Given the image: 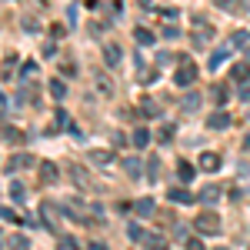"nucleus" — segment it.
<instances>
[{
  "mask_svg": "<svg viewBox=\"0 0 250 250\" xmlns=\"http://www.w3.org/2000/svg\"><path fill=\"white\" fill-rule=\"evenodd\" d=\"M173 80H177L180 87H190L193 80H197V63L184 57L180 63H177V70H173Z\"/></svg>",
  "mask_w": 250,
  "mask_h": 250,
  "instance_id": "obj_1",
  "label": "nucleus"
},
{
  "mask_svg": "<svg viewBox=\"0 0 250 250\" xmlns=\"http://www.w3.org/2000/svg\"><path fill=\"white\" fill-rule=\"evenodd\" d=\"M197 230L200 233H220V217H217L213 210L200 213V217H197Z\"/></svg>",
  "mask_w": 250,
  "mask_h": 250,
  "instance_id": "obj_2",
  "label": "nucleus"
},
{
  "mask_svg": "<svg viewBox=\"0 0 250 250\" xmlns=\"http://www.w3.org/2000/svg\"><path fill=\"white\" fill-rule=\"evenodd\" d=\"M207 127H210V130H227V127H230V114H227V110H213V114L207 117Z\"/></svg>",
  "mask_w": 250,
  "mask_h": 250,
  "instance_id": "obj_3",
  "label": "nucleus"
},
{
  "mask_svg": "<svg viewBox=\"0 0 250 250\" xmlns=\"http://www.w3.org/2000/svg\"><path fill=\"white\" fill-rule=\"evenodd\" d=\"M120 57H124V50H120L117 43H107V47H104V63H107V67H117Z\"/></svg>",
  "mask_w": 250,
  "mask_h": 250,
  "instance_id": "obj_4",
  "label": "nucleus"
},
{
  "mask_svg": "<svg viewBox=\"0 0 250 250\" xmlns=\"http://www.w3.org/2000/svg\"><path fill=\"white\" fill-rule=\"evenodd\" d=\"M134 210H137V217H150V213L157 210V204L150 200V197H140V200L134 204Z\"/></svg>",
  "mask_w": 250,
  "mask_h": 250,
  "instance_id": "obj_5",
  "label": "nucleus"
},
{
  "mask_svg": "<svg viewBox=\"0 0 250 250\" xmlns=\"http://www.w3.org/2000/svg\"><path fill=\"white\" fill-rule=\"evenodd\" d=\"M30 164H34V157H30V154H14V157H10V164H7V170L14 173L17 167L23 170V167H30Z\"/></svg>",
  "mask_w": 250,
  "mask_h": 250,
  "instance_id": "obj_6",
  "label": "nucleus"
},
{
  "mask_svg": "<svg viewBox=\"0 0 250 250\" xmlns=\"http://www.w3.org/2000/svg\"><path fill=\"white\" fill-rule=\"evenodd\" d=\"M57 177H60V170L54 167V164H50V160L40 167V180H43V184H57Z\"/></svg>",
  "mask_w": 250,
  "mask_h": 250,
  "instance_id": "obj_7",
  "label": "nucleus"
},
{
  "mask_svg": "<svg viewBox=\"0 0 250 250\" xmlns=\"http://www.w3.org/2000/svg\"><path fill=\"white\" fill-rule=\"evenodd\" d=\"M130 140H134V147H140V150H144V147L150 144V130H147V127H137L134 134H130Z\"/></svg>",
  "mask_w": 250,
  "mask_h": 250,
  "instance_id": "obj_8",
  "label": "nucleus"
},
{
  "mask_svg": "<svg viewBox=\"0 0 250 250\" xmlns=\"http://www.w3.org/2000/svg\"><path fill=\"white\" fill-rule=\"evenodd\" d=\"M144 247L147 250H167V240H164L160 233H147V237H144Z\"/></svg>",
  "mask_w": 250,
  "mask_h": 250,
  "instance_id": "obj_9",
  "label": "nucleus"
},
{
  "mask_svg": "<svg viewBox=\"0 0 250 250\" xmlns=\"http://www.w3.org/2000/svg\"><path fill=\"white\" fill-rule=\"evenodd\" d=\"M170 200L173 204H193L197 197H193L190 190H184V187H177V190H170Z\"/></svg>",
  "mask_w": 250,
  "mask_h": 250,
  "instance_id": "obj_10",
  "label": "nucleus"
},
{
  "mask_svg": "<svg viewBox=\"0 0 250 250\" xmlns=\"http://www.w3.org/2000/svg\"><path fill=\"white\" fill-rule=\"evenodd\" d=\"M200 170H220V157L217 154H204L200 157Z\"/></svg>",
  "mask_w": 250,
  "mask_h": 250,
  "instance_id": "obj_11",
  "label": "nucleus"
},
{
  "mask_svg": "<svg viewBox=\"0 0 250 250\" xmlns=\"http://www.w3.org/2000/svg\"><path fill=\"white\" fill-rule=\"evenodd\" d=\"M193 173H197V170H193L187 160H180V164H177V177H180L184 184H190V180H193Z\"/></svg>",
  "mask_w": 250,
  "mask_h": 250,
  "instance_id": "obj_12",
  "label": "nucleus"
},
{
  "mask_svg": "<svg viewBox=\"0 0 250 250\" xmlns=\"http://www.w3.org/2000/svg\"><path fill=\"white\" fill-rule=\"evenodd\" d=\"M200 200H204L207 207H213V204L220 200V187H204V193H200Z\"/></svg>",
  "mask_w": 250,
  "mask_h": 250,
  "instance_id": "obj_13",
  "label": "nucleus"
},
{
  "mask_svg": "<svg viewBox=\"0 0 250 250\" xmlns=\"http://www.w3.org/2000/svg\"><path fill=\"white\" fill-rule=\"evenodd\" d=\"M134 37H137V43H140V47H150V43H154V34H150V30H147V27H137V34H134Z\"/></svg>",
  "mask_w": 250,
  "mask_h": 250,
  "instance_id": "obj_14",
  "label": "nucleus"
},
{
  "mask_svg": "<svg viewBox=\"0 0 250 250\" xmlns=\"http://www.w3.org/2000/svg\"><path fill=\"white\" fill-rule=\"evenodd\" d=\"M114 150H90V164H110Z\"/></svg>",
  "mask_w": 250,
  "mask_h": 250,
  "instance_id": "obj_15",
  "label": "nucleus"
},
{
  "mask_svg": "<svg viewBox=\"0 0 250 250\" xmlns=\"http://www.w3.org/2000/svg\"><path fill=\"white\" fill-rule=\"evenodd\" d=\"M230 47H247V50H250V34H247V30H237V34L230 37Z\"/></svg>",
  "mask_w": 250,
  "mask_h": 250,
  "instance_id": "obj_16",
  "label": "nucleus"
},
{
  "mask_svg": "<svg viewBox=\"0 0 250 250\" xmlns=\"http://www.w3.org/2000/svg\"><path fill=\"white\" fill-rule=\"evenodd\" d=\"M180 107H184V110H197V107H200V94H187L180 100Z\"/></svg>",
  "mask_w": 250,
  "mask_h": 250,
  "instance_id": "obj_17",
  "label": "nucleus"
},
{
  "mask_svg": "<svg viewBox=\"0 0 250 250\" xmlns=\"http://www.w3.org/2000/svg\"><path fill=\"white\" fill-rule=\"evenodd\" d=\"M10 197H14L17 204H23V200H27V190H23V184H17V180H14V184H10Z\"/></svg>",
  "mask_w": 250,
  "mask_h": 250,
  "instance_id": "obj_18",
  "label": "nucleus"
},
{
  "mask_svg": "<svg viewBox=\"0 0 250 250\" xmlns=\"http://www.w3.org/2000/svg\"><path fill=\"white\" fill-rule=\"evenodd\" d=\"M3 140L7 144H17V140H23V134H20L17 127H3Z\"/></svg>",
  "mask_w": 250,
  "mask_h": 250,
  "instance_id": "obj_19",
  "label": "nucleus"
},
{
  "mask_svg": "<svg viewBox=\"0 0 250 250\" xmlns=\"http://www.w3.org/2000/svg\"><path fill=\"white\" fill-rule=\"evenodd\" d=\"M50 94L57 97V100H63V97H67V87H63V80H50Z\"/></svg>",
  "mask_w": 250,
  "mask_h": 250,
  "instance_id": "obj_20",
  "label": "nucleus"
},
{
  "mask_svg": "<svg viewBox=\"0 0 250 250\" xmlns=\"http://www.w3.org/2000/svg\"><path fill=\"white\" fill-rule=\"evenodd\" d=\"M127 237H130V240H144L147 233H144V227H140V224H127Z\"/></svg>",
  "mask_w": 250,
  "mask_h": 250,
  "instance_id": "obj_21",
  "label": "nucleus"
},
{
  "mask_svg": "<svg viewBox=\"0 0 250 250\" xmlns=\"http://www.w3.org/2000/svg\"><path fill=\"white\" fill-rule=\"evenodd\" d=\"M70 173H74V180H77L80 187H90V177H87V170H80V167H74Z\"/></svg>",
  "mask_w": 250,
  "mask_h": 250,
  "instance_id": "obj_22",
  "label": "nucleus"
},
{
  "mask_svg": "<svg viewBox=\"0 0 250 250\" xmlns=\"http://www.w3.org/2000/svg\"><path fill=\"white\" fill-rule=\"evenodd\" d=\"M250 77V67L247 63H237V67H233V80H247Z\"/></svg>",
  "mask_w": 250,
  "mask_h": 250,
  "instance_id": "obj_23",
  "label": "nucleus"
},
{
  "mask_svg": "<svg viewBox=\"0 0 250 250\" xmlns=\"http://www.w3.org/2000/svg\"><path fill=\"white\" fill-rule=\"evenodd\" d=\"M227 60V50H213V57H210V70H217L220 63Z\"/></svg>",
  "mask_w": 250,
  "mask_h": 250,
  "instance_id": "obj_24",
  "label": "nucleus"
},
{
  "mask_svg": "<svg viewBox=\"0 0 250 250\" xmlns=\"http://www.w3.org/2000/svg\"><path fill=\"white\" fill-rule=\"evenodd\" d=\"M10 244H14V250H30V240H27V237H10Z\"/></svg>",
  "mask_w": 250,
  "mask_h": 250,
  "instance_id": "obj_25",
  "label": "nucleus"
},
{
  "mask_svg": "<svg viewBox=\"0 0 250 250\" xmlns=\"http://www.w3.org/2000/svg\"><path fill=\"white\" fill-rule=\"evenodd\" d=\"M57 250H80V247H77V240H74V237H60V247Z\"/></svg>",
  "mask_w": 250,
  "mask_h": 250,
  "instance_id": "obj_26",
  "label": "nucleus"
},
{
  "mask_svg": "<svg viewBox=\"0 0 250 250\" xmlns=\"http://www.w3.org/2000/svg\"><path fill=\"white\" fill-rule=\"evenodd\" d=\"M157 173H160V160H157V157H154V160H147V177L154 180Z\"/></svg>",
  "mask_w": 250,
  "mask_h": 250,
  "instance_id": "obj_27",
  "label": "nucleus"
},
{
  "mask_svg": "<svg viewBox=\"0 0 250 250\" xmlns=\"http://www.w3.org/2000/svg\"><path fill=\"white\" fill-rule=\"evenodd\" d=\"M127 173H130V177H137V173H140V160H137V157H130V160H127Z\"/></svg>",
  "mask_w": 250,
  "mask_h": 250,
  "instance_id": "obj_28",
  "label": "nucleus"
},
{
  "mask_svg": "<svg viewBox=\"0 0 250 250\" xmlns=\"http://www.w3.org/2000/svg\"><path fill=\"white\" fill-rule=\"evenodd\" d=\"M187 250H207V247H204V240H197V237H190V240H187Z\"/></svg>",
  "mask_w": 250,
  "mask_h": 250,
  "instance_id": "obj_29",
  "label": "nucleus"
},
{
  "mask_svg": "<svg viewBox=\"0 0 250 250\" xmlns=\"http://www.w3.org/2000/svg\"><path fill=\"white\" fill-rule=\"evenodd\" d=\"M0 217H3V220H20L17 213H14V210H7V207H0Z\"/></svg>",
  "mask_w": 250,
  "mask_h": 250,
  "instance_id": "obj_30",
  "label": "nucleus"
},
{
  "mask_svg": "<svg viewBox=\"0 0 250 250\" xmlns=\"http://www.w3.org/2000/svg\"><path fill=\"white\" fill-rule=\"evenodd\" d=\"M160 140L167 144V140H173V127H164V134H160Z\"/></svg>",
  "mask_w": 250,
  "mask_h": 250,
  "instance_id": "obj_31",
  "label": "nucleus"
},
{
  "mask_svg": "<svg viewBox=\"0 0 250 250\" xmlns=\"http://www.w3.org/2000/svg\"><path fill=\"white\" fill-rule=\"evenodd\" d=\"M87 250H110L107 244H100V240H94V244H87Z\"/></svg>",
  "mask_w": 250,
  "mask_h": 250,
  "instance_id": "obj_32",
  "label": "nucleus"
},
{
  "mask_svg": "<svg viewBox=\"0 0 250 250\" xmlns=\"http://www.w3.org/2000/svg\"><path fill=\"white\" fill-rule=\"evenodd\" d=\"M217 250H227V247H217Z\"/></svg>",
  "mask_w": 250,
  "mask_h": 250,
  "instance_id": "obj_33",
  "label": "nucleus"
},
{
  "mask_svg": "<svg viewBox=\"0 0 250 250\" xmlns=\"http://www.w3.org/2000/svg\"><path fill=\"white\" fill-rule=\"evenodd\" d=\"M247 60H250V50H247Z\"/></svg>",
  "mask_w": 250,
  "mask_h": 250,
  "instance_id": "obj_34",
  "label": "nucleus"
}]
</instances>
